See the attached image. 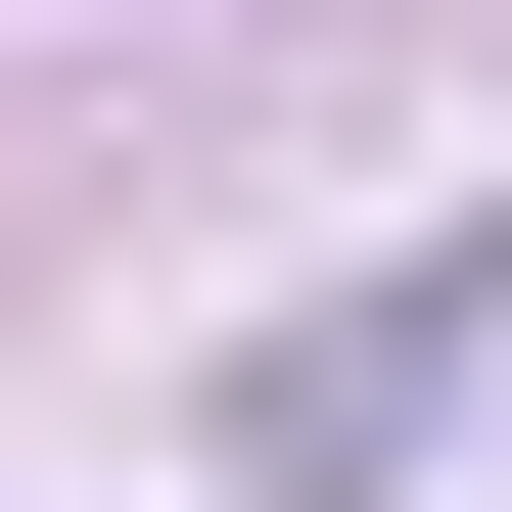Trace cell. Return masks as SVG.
<instances>
[{"mask_svg": "<svg viewBox=\"0 0 512 512\" xmlns=\"http://www.w3.org/2000/svg\"><path fill=\"white\" fill-rule=\"evenodd\" d=\"M466 373H512V187H466V233H373V280H326L280 373H233V512H373V466H419Z\"/></svg>", "mask_w": 512, "mask_h": 512, "instance_id": "cell-1", "label": "cell"}]
</instances>
